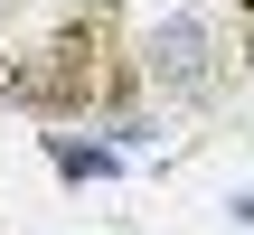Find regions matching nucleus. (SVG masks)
Listing matches in <instances>:
<instances>
[{"instance_id": "7ed1b4c3", "label": "nucleus", "mask_w": 254, "mask_h": 235, "mask_svg": "<svg viewBox=\"0 0 254 235\" xmlns=\"http://www.w3.org/2000/svg\"><path fill=\"white\" fill-rule=\"evenodd\" d=\"M236 217H245V226H254V188H245V198H236Z\"/></svg>"}, {"instance_id": "f03ea898", "label": "nucleus", "mask_w": 254, "mask_h": 235, "mask_svg": "<svg viewBox=\"0 0 254 235\" xmlns=\"http://www.w3.org/2000/svg\"><path fill=\"white\" fill-rule=\"evenodd\" d=\"M57 170H66V179H104V170H113V151H85V141H57Z\"/></svg>"}, {"instance_id": "f257e3e1", "label": "nucleus", "mask_w": 254, "mask_h": 235, "mask_svg": "<svg viewBox=\"0 0 254 235\" xmlns=\"http://www.w3.org/2000/svg\"><path fill=\"white\" fill-rule=\"evenodd\" d=\"M217 28L198 19V9H170V19H151V38H141V75L160 85V94H207L217 85Z\"/></svg>"}]
</instances>
